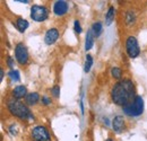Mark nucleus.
Masks as SVG:
<instances>
[{
	"instance_id": "15",
	"label": "nucleus",
	"mask_w": 147,
	"mask_h": 141,
	"mask_svg": "<svg viewBox=\"0 0 147 141\" xmlns=\"http://www.w3.org/2000/svg\"><path fill=\"white\" fill-rule=\"evenodd\" d=\"M91 30L93 31V34L95 35V37H98V36L102 34V32H103V25H102V23L96 21V23H94L92 25V28Z\"/></svg>"
},
{
	"instance_id": "10",
	"label": "nucleus",
	"mask_w": 147,
	"mask_h": 141,
	"mask_svg": "<svg viewBox=\"0 0 147 141\" xmlns=\"http://www.w3.org/2000/svg\"><path fill=\"white\" fill-rule=\"evenodd\" d=\"M125 120L121 115H117L114 116V119L112 120V128L114 130V132L117 133H121L125 130Z\"/></svg>"
},
{
	"instance_id": "1",
	"label": "nucleus",
	"mask_w": 147,
	"mask_h": 141,
	"mask_svg": "<svg viewBox=\"0 0 147 141\" xmlns=\"http://www.w3.org/2000/svg\"><path fill=\"white\" fill-rule=\"evenodd\" d=\"M136 88L130 79L118 81L111 89V99L114 104L120 106L127 105L136 97Z\"/></svg>"
},
{
	"instance_id": "12",
	"label": "nucleus",
	"mask_w": 147,
	"mask_h": 141,
	"mask_svg": "<svg viewBox=\"0 0 147 141\" xmlns=\"http://www.w3.org/2000/svg\"><path fill=\"white\" fill-rule=\"evenodd\" d=\"M25 102H26V105H36L40 102V95L37 93H30L25 97Z\"/></svg>"
},
{
	"instance_id": "25",
	"label": "nucleus",
	"mask_w": 147,
	"mask_h": 141,
	"mask_svg": "<svg viewBox=\"0 0 147 141\" xmlns=\"http://www.w3.org/2000/svg\"><path fill=\"white\" fill-rule=\"evenodd\" d=\"M0 73H1V76H0V81H2V79H3V76H5V71L2 70H0Z\"/></svg>"
},
{
	"instance_id": "24",
	"label": "nucleus",
	"mask_w": 147,
	"mask_h": 141,
	"mask_svg": "<svg viewBox=\"0 0 147 141\" xmlns=\"http://www.w3.org/2000/svg\"><path fill=\"white\" fill-rule=\"evenodd\" d=\"M7 63H8V67L9 68H13L14 67V60H13L11 56H8L7 58Z\"/></svg>"
},
{
	"instance_id": "6",
	"label": "nucleus",
	"mask_w": 147,
	"mask_h": 141,
	"mask_svg": "<svg viewBox=\"0 0 147 141\" xmlns=\"http://www.w3.org/2000/svg\"><path fill=\"white\" fill-rule=\"evenodd\" d=\"M31 139H32V141H51L48 130L42 125H37V126L32 129Z\"/></svg>"
},
{
	"instance_id": "16",
	"label": "nucleus",
	"mask_w": 147,
	"mask_h": 141,
	"mask_svg": "<svg viewBox=\"0 0 147 141\" xmlns=\"http://www.w3.org/2000/svg\"><path fill=\"white\" fill-rule=\"evenodd\" d=\"M114 13H115L114 7H113V6H110V7H109V10H108V13H107V16H105L107 25H111V23L113 21V19H114Z\"/></svg>"
},
{
	"instance_id": "9",
	"label": "nucleus",
	"mask_w": 147,
	"mask_h": 141,
	"mask_svg": "<svg viewBox=\"0 0 147 141\" xmlns=\"http://www.w3.org/2000/svg\"><path fill=\"white\" fill-rule=\"evenodd\" d=\"M59 35H60V33H59V31L57 28H50L45 33V35H44V42H45V44H48V45L55 44V42H57V40L59 38Z\"/></svg>"
},
{
	"instance_id": "26",
	"label": "nucleus",
	"mask_w": 147,
	"mask_h": 141,
	"mask_svg": "<svg viewBox=\"0 0 147 141\" xmlns=\"http://www.w3.org/2000/svg\"><path fill=\"white\" fill-rule=\"evenodd\" d=\"M16 2H22V3H28L30 1H28V0H17Z\"/></svg>"
},
{
	"instance_id": "18",
	"label": "nucleus",
	"mask_w": 147,
	"mask_h": 141,
	"mask_svg": "<svg viewBox=\"0 0 147 141\" xmlns=\"http://www.w3.org/2000/svg\"><path fill=\"white\" fill-rule=\"evenodd\" d=\"M111 75H112V77H113L114 79H120V78L122 77V70H121L120 68L114 67V68L111 69Z\"/></svg>"
},
{
	"instance_id": "11",
	"label": "nucleus",
	"mask_w": 147,
	"mask_h": 141,
	"mask_svg": "<svg viewBox=\"0 0 147 141\" xmlns=\"http://www.w3.org/2000/svg\"><path fill=\"white\" fill-rule=\"evenodd\" d=\"M11 95H13V98H15V99H22V98L27 96V89H26L25 86H22V85L16 86L15 88L13 89Z\"/></svg>"
},
{
	"instance_id": "3",
	"label": "nucleus",
	"mask_w": 147,
	"mask_h": 141,
	"mask_svg": "<svg viewBox=\"0 0 147 141\" xmlns=\"http://www.w3.org/2000/svg\"><path fill=\"white\" fill-rule=\"evenodd\" d=\"M123 113L128 116L135 117V116H139L143 114L144 112V99L142 96L137 95L130 103L122 107Z\"/></svg>"
},
{
	"instance_id": "17",
	"label": "nucleus",
	"mask_w": 147,
	"mask_h": 141,
	"mask_svg": "<svg viewBox=\"0 0 147 141\" xmlns=\"http://www.w3.org/2000/svg\"><path fill=\"white\" fill-rule=\"evenodd\" d=\"M92 66H93V56L91 54H87V55H86V60H85V64H84V71H85L86 73L90 72Z\"/></svg>"
},
{
	"instance_id": "13",
	"label": "nucleus",
	"mask_w": 147,
	"mask_h": 141,
	"mask_svg": "<svg viewBox=\"0 0 147 141\" xmlns=\"http://www.w3.org/2000/svg\"><path fill=\"white\" fill-rule=\"evenodd\" d=\"M94 38L95 35L93 34L92 30H88L87 31V34H86V40H85V50L86 51H90L94 45Z\"/></svg>"
},
{
	"instance_id": "7",
	"label": "nucleus",
	"mask_w": 147,
	"mask_h": 141,
	"mask_svg": "<svg viewBox=\"0 0 147 141\" xmlns=\"http://www.w3.org/2000/svg\"><path fill=\"white\" fill-rule=\"evenodd\" d=\"M15 58L19 64L24 66L28 62V51L23 43H18L15 48Z\"/></svg>"
},
{
	"instance_id": "21",
	"label": "nucleus",
	"mask_w": 147,
	"mask_h": 141,
	"mask_svg": "<svg viewBox=\"0 0 147 141\" xmlns=\"http://www.w3.org/2000/svg\"><path fill=\"white\" fill-rule=\"evenodd\" d=\"M74 30H75V32L77 34H80L82 33V26H80L79 20H75V23H74Z\"/></svg>"
},
{
	"instance_id": "27",
	"label": "nucleus",
	"mask_w": 147,
	"mask_h": 141,
	"mask_svg": "<svg viewBox=\"0 0 147 141\" xmlns=\"http://www.w3.org/2000/svg\"><path fill=\"white\" fill-rule=\"evenodd\" d=\"M105 141H113V140H112L111 138H109V139H107V140H105Z\"/></svg>"
},
{
	"instance_id": "19",
	"label": "nucleus",
	"mask_w": 147,
	"mask_h": 141,
	"mask_svg": "<svg viewBox=\"0 0 147 141\" xmlns=\"http://www.w3.org/2000/svg\"><path fill=\"white\" fill-rule=\"evenodd\" d=\"M8 76H9V78H10L11 80H14V81H19V71L18 70L11 69V70L8 72Z\"/></svg>"
},
{
	"instance_id": "8",
	"label": "nucleus",
	"mask_w": 147,
	"mask_h": 141,
	"mask_svg": "<svg viewBox=\"0 0 147 141\" xmlns=\"http://www.w3.org/2000/svg\"><path fill=\"white\" fill-rule=\"evenodd\" d=\"M68 9H69V5L65 0L55 1L53 5V13L57 16H63L65 14H67Z\"/></svg>"
},
{
	"instance_id": "4",
	"label": "nucleus",
	"mask_w": 147,
	"mask_h": 141,
	"mask_svg": "<svg viewBox=\"0 0 147 141\" xmlns=\"http://www.w3.org/2000/svg\"><path fill=\"white\" fill-rule=\"evenodd\" d=\"M48 17H49V10L47 7L40 6V5H33L31 7V18L33 20L41 23L47 20Z\"/></svg>"
},
{
	"instance_id": "22",
	"label": "nucleus",
	"mask_w": 147,
	"mask_h": 141,
	"mask_svg": "<svg viewBox=\"0 0 147 141\" xmlns=\"http://www.w3.org/2000/svg\"><path fill=\"white\" fill-rule=\"evenodd\" d=\"M51 93H52V95L55 96V98H58L60 96V87L59 86H53L51 88Z\"/></svg>"
},
{
	"instance_id": "2",
	"label": "nucleus",
	"mask_w": 147,
	"mask_h": 141,
	"mask_svg": "<svg viewBox=\"0 0 147 141\" xmlns=\"http://www.w3.org/2000/svg\"><path fill=\"white\" fill-rule=\"evenodd\" d=\"M7 107L9 109V112L22 120H27V119H34V116L32 115L30 108L27 107L26 104L19 102L18 99H15V98H10L8 99L7 102Z\"/></svg>"
},
{
	"instance_id": "20",
	"label": "nucleus",
	"mask_w": 147,
	"mask_h": 141,
	"mask_svg": "<svg viewBox=\"0 0 147 141\" xmlns=\"http://www.w3.org/2000/svg\"><path fill=\"white\" fill-rule=\"evenodd\" d=\"M135 20H136V15H135V13L129 10L128 13H127V15H126V23H127L128 25H130V24H132Z\"/></svg>"
},
{
	"instance_id": "23",
	"label": "nucleus",
	"mask_w": 147,
	"mask_h": 141,
	"mask_svg": "<svg viewBox=\"0 0 147 141\" xmlns=\"http://www.w3.org/2000/svg\"><path fill=\"white\" fill-rule=\"evenodd\" d=\"M41 101H42V104L43 105H50L51 104V99L49 98V97H47V96H42V98H41Z\"/></svg>"
},
{
	"instance_id": "14",
	"label": "nucleus",
	"mask_w": 147,
	"mask_h": 141,
	"mask_svg": "<svg viewBox=\"0 0 147 141\" xmlns=\"http://www.w3.org/2000/svg\"><path fill=\"white\" fill-rule=\"evenodd\" d=\"M28 26H30V24H28V21L26 19L20 17L16 19V27H17V30H18L20 33H24L28 28Z\"/></svg>"
},
{
	"instance_id": "5",
	"label": "nucleus",
	"mask_w": 147,
	"mask_h": 141,
	"mask_svg": "<svg viewBox=\"0 0 147 141\" xmlns=\"http://www.w3.org/2000/svg\"><path fill=\"white\" fill-rule=\"evenodd\" d=\"M126 51L129 58L135 59L140 54V48L138 44V41L135 36H129L126 41Z\"/></svg>"
}]
</instances>
